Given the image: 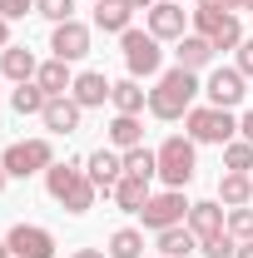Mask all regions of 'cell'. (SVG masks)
<instances>
[{"label":"cell","mask_w":253,"mask_h":258,"mask_svg":"<svg viewBox=\"0 0 253 258\" xmlns=\"http://www.w3.org/2000/svg\"><path fill=\"white\" fill-rule=\"evenodd\" d=\"M45 189H50V199L60 204L65 214H90L95 209V179H90V169H85V159H65V164H50L45 169Z\"/></svg>","instance_id":"6da1fadb"},{"label":"cell","mask_w":253,"mask_h":258,"mask_svg":"<svg viewBox=\"0 0 253 258\" xmlns=\"http://www.w3.org/2000/svg\"><path fill=\"white\" fill-rule=\"evenodd\" d=\"M194 95H204L199 75L184 70V64H174V70L159 75L154 90H149V114H154V119H184L194 109Z\"/></svg>","instance_id":"7a4b0ae2"},{"label":"cell","mask_w":253,"mask_h":258,"mask_svg":"<svg viewBox=\"0 0 253 258\" xmlns=\"http://www.w3.org/2000/svg\"><path fill=\"white\" fill-rule=\"evenodd\" d=\"M154 154H159V179H164V189H184L194 179V169H199V144H194L189 134H169Z\"/></svg>","instance_id":"3957f363"},{"label":"cell","mask_w":253,"mask_h":258,"mask_svg":"<svg viewBox=\"0 0 253 258\" xmlns=\"http://www.w3.org/2000/svg\"><path fill=\"white\" fill-rule=\"evenodd\" d=\"M184 134H189L194 144H228L233 134H238V119H233V109H214V104H194L189 114H184Z\"/></svg>","instance_id":"277c9868"},{"label":"cell","mask_w":253,"mask_h":258,"mask_svg":"<svg viewBox=\"0 0 253 258\" xmlns=\"http://www.w3.org/2000/svg\"><path fill=\"white\" fill-rule=\"evenodd\" d=\"M119 50H124V70L134 80L164 75V40H154L149 30H134V25H129V30L119 35Z\"/></svg>","instance_id":"5b68a950"},{"label":"cell","mask_w":253,"mask_h":258,"mask_svg":"<svg viewBox=\"0 0 253 258\" xmlns=\"http://www.w3.org/2000/svg\"><path fill=\"white\" fill-rule=\"evenodd\" d=\"M5 174L10 179H30V174H45L50 164H55V144L50 139H15V144H5Z\"/></svg>","instance_id":"8992f818"},{"label":"cell","mask_w":253,"mask_h":258,"mask_svg":"<svg viewBox=\"0 0 253 258\" xmlns=\"http://www.w3.org/2000/svg\"><path fill=\"white\" fill-rule=\"evenodd\" d=\"M139 219H144L149 233L179 228L184 219H189V199H184V189H159V194H149V204L139 209Z\"/></svg>","instance_id":"52a82bcc"},{"label":"cell","mask_w":253,"mask_h":258,"mask_svg":"<svg viewBox=\"0 0 253 258\" xmlns=\"http://www.w3.org/2000/svg\"><path fill=\"white\" fill-rule=\"evenodd\" d=\"M204 95H209L214 109H238L243 95H248V80H243L233 64H223V70H214V75L204 80Z\"/></svg>","instance_id":"ba28073f"},{"label":"cell","mask_w":253,"mask_h":258,"mask_svg":"<svg viewBox=\"0 0 253 258\" xmlns=\"http://www.w3.org/2000/svg\"><path fill=\"white\" fill-rule=\"evenodd\" d=\"M5 243H10V253L15 258H55V233L40 224H15L10 233H5Z\"/></svg>","instance_id":"9c48e42d"},{"label":"cell","mask_w":253,"mask_h":258,"mask_svg":"<svg viewBox=\"0 0 253 258\" xmlns=\"http://www.w3.org/2000/svg\"><path fill=\"white\" fill-rule=\"evenodd\" d=\"M144 20H149V35L154 40H184L189 35V15H184L179 0H159L154 10H144Z\"/></svg>","instance_id":"30bf717a"},{"label":"cell","mask_w":253,"mask_h":258,"mask_svg":"<svg viewBox=\"0 0 253 258\" xmlns=\"http://www.w3.org/2000/svg\"><path fill=\"white\" fill-rule=\"evenodd\" d=\"M184 224L194 228L199 243L204 238H219V233H228V209H223L219 199H204V204H189V219Z\"/></svg>","instance_id":"8fae6325"},{"label":"cell","mask_w":253,"mask_h":258,"mask_svg":"<svg viewBox=\"0 0 253 258\" xmlns=\"http://www.w3.org/2000/svg\"><path fill=\"white\" fill-rule=\"evenodd\" d=\"M50 50H55V60H85L90 55V25H80V20H65V25H55V35H50Z\"/></svg>","instance_id":"7c38bea8"},{"label":"cell","mask_w":253,"mask_h":258,"mask_svg":"<svg viewBox=\"0 0 253 258\" xmlns=\"http://www.w3.org/2000/svg\"><path fill=\"white\" fill-rule=\"evenodd\" d=\"M85 169H90V179H95L99 194H114V184L124 179V154H119V149H95V154L85 159Z\"/></svg>","instance_id":"4fadbf2b"},{"label":"cell","mask_w":253,"mask_h":258,"mask_svg":"<svg viewBox=\"0 0 253 258\" xmlns=\"http://www.w3.org/2000/svg\"><path fill=\"white\" fill-rule=\"evenodd\" d=\"M109 90H114V85H109L99 70H80V75H75V85H70V99H75L80 109H99V104L109 99Z\"/></svg>","instance_id":"5bb4252c"},{"label":"cell","mask_w":253,"mask_h":258,"mask_svg":"<svg viewBox=\"0 0 253 258\" xmlns=\"http://www.w3.org/2000/svg\"><path fill=\"white\" fill-rule=\"evenodd\" d=\"M0 75H5L10 85H25V80H35V75H40L35 50H25V45H5V50H0Z\"/></svg>","instance_id":"9a60e30c"},{"label":"cell","mask_w":253,"mask_h":258,"mask_svg":"<svg viewBox=\"0 0 253 258\" xmlns=\"http://www.w3.org/2000/svg\"><path fill=\"white\" fill-rule=\"evenodd\" d=\"M109 104H114V114H144V109H149V90H144L134 75H124V80H114Z\"/></svg>","instance_id":"2e32d148"},{"label":"cell","mask_w":253,"mask_h":258,"mask_svg":"<svg viewBox=\"0 0 253 258\" xmlns=\"http://www.w3.org/2000/svg\"><path fill=\"white\" fill-rule=\"evenodd\" d=\"M40 119H45L50 134H75L80 119H85V109H80L70 95H60V99H50V104H45V114H40Z\"/></svg>","instance_id":"e0dca14e"},{"label":"cell","mask_w":253,"mask_h":258,"mask_svg":"<svg viewBox=\"0 0 253 258\" xmlns=\"http://www.w3.org/2000/svg\"><path fill=\"white\" fill-rule=\"evenodd\" d=\"M174 45H179V50H174V55H179V64H184V70H194V75H199V70H209V60H214V55H219V50H214V40H204V35H184V40H174Z\"/></svg>","instance_id":"ac0fdd59"},{"label":"cell","mask_w":253,"mask_h":258,"mask_svg":"<svg viewBox=\"0 0 253 258\" xmlns=\"http://www.w3.org/2000/svg\"><path fill=\"white\" fill-rule=\"evenodd\" d=\"M35 85H40L50 99L70 95V85H75V70H70V60H45V64H40V75H35Z\"/></svg>","instance_id":"d6986e66"},{"label":"cell","mask_w":253,"mask_h":258,"mask_svg":"<svg viewBox=\"0 0 253 258\" xmlns=\"http://www.w3.org/2000/svg\"><path fill=\"white\" fill-rule=\"evenodd\" d=\"M129 20H134V10H129L124 0H95V30H104V35H124Z\"/></svg>","instance_id":"ffe728a7"},{"label":"cell","mask_w":253,"mask_h":258,"mask_svg":"<svg viewBox=\"0 0 253 258\" xmlns=\"http://www.w3.org/2000/svg\"><path fill=\"white\" fill-rule=\"evenodd\" d=\"M149 179H134V174H124V179H119V184H114V194H109V199H114V209H124V214H139V209H144V204H149Z\"/></svg>","instance_id":"44dd1931"},{"label":"cell","mask_w":253,"mask_h":258,"mask_svg":"<svg viewBox=\"0 0 253 258\" xmlns=\"http://www.w3.org/2000/svg\"><path fill=\"white\" fill-rule=\"evenodd\" d=\"M219 204H223V209H243V204H253V174H233V169H223Z\"/></svg>","instance_id":"7402d4cb"},{"label":"cell","mask_w":253,"mask_h":258,"mask_svg":"<svg viewBox=\"0 0 253 258\" xmlns=\"http://www.w3.org/2000/svg\"><path fill=\"white\" fill-rule=\"evenodd\" d=\"M134 144H144V124H139V114H114L109 119V149H134Z\"/></svg>","instance_id":"603a6c76"},{"label":"cell","mask_w":253,"mask_h":258,"mask_svg":"<svg viewBox=\"0 0 253 258\" xmlns=\"http://www.w3.org/2000/svg\"><path fill=\"white\" fill-rule=\"evenodd\" d=\"M154 243H159V253H169V258H189L194 248H199V238H194V228H189V224L154 233Z\"/></svg>","instance_id":"cb8c5ba5"},{"label":"cell","mask_w":253,"mask_h":258,"mask_svg":"<svg viewBox=\"0 0 253 258\" xmlns=\"http://www.w3.org/2000/svg\"><path fill=\"white\" fill-rule=\"evenodd\" d=\"M45 104H50V95H45L35 80H25V85L10 90V109H15V114H45Z\"/></svg>","instance_id":"d4e9b609"},{"label":"cell","mask_w":253,"mask_h":258,"mask_svg":"<svg viewBox=\"0 0 253 258\" xmlns=\"http://www.w3.org/2000/svg\"><path fill=\"white\" fill-rule=\"evenodd\" d=\"M124 174H134V179H149V184H154V179H159V154H154V149H144V144L124 149Z\"/></svg>","instance_id":"484cf974"},{"label":"cell","mask_w":253,"mask_h":258,"mask_svg":"<svg viewBox=\"0 0 253 258\" xmlns=\"http://www.w3.org/2000/svg\"><path fill=\"white\" fill-rule=\"evenodd\" d=\"M104 253L109 258H144V233H139V228H114Z\"/></svg>","instance_id":"4316f807"},{"label":"cell","mask_w":253,"mask_h":258,"mask_svg":"<svg viewBox=\"0 0 253 258\" xmlns=\"http://www.w3.org/2000/svg\"><path fill=\"white\" fill-rule=\"evenodd\" d=\"M223 169L253 174V144H248V139H228V144H223Z\"/></svg>","instance_id":"83f0119b"},{"label":"cell","mask_w":253,"mask_h":258,"mask_svg":"<svg viewBox=\"0 0 253 258\" xmlns=\"http://www.w3.org/2000/svg\"><path fill=\"white\" fill-rule=\"evenodd\" d=\"M35 15H45L50 25H65L75 20V0H35Z\"/></svg>","instance_id":"f1b7e54d"},{"label":"cell","mask_w":253,"mask_h":258,"mask_svg":"<svg viewBox=\"0 0 253 258\" xmlns=\"http://www.w3.org/2000/svg\"><path fill=\"white\" fill-rule=\"evenodd\" d=\"M199 253H204V258H233V253H238V238H233V233L204 238V243H199Z\"/></svg>","instance_id":"f546056e"},{"label":"cell","mask_w":253,"mask_h":258,"mask_svg":"<svg viewBox=\"0 0 253 258\" xmlns=\"http://www.w3.org/2000/svg\"><path fill=\"white\" fill-rule=\"evenodd\" d=\"M228 233H233L238 243L253 238V209H248V204H243V209H228Z\"/></svg>","instance_id":"4dcf8cb0"},{"label":"cell","mask_w":253,"mask_h":258,"mask_svg":"<svg viewBox=\"0 0 253 258\" xmlns=\"http://www.w3.org/2000/svg\"><path fill=\"white\" fill-rule=\"evenodd\" d=\"M233 70H238L243 80H253V40H243V45L233 50Z\"/></svg>","instance_id":"1f68e13d"},{"label":"cell","mask_w":253,"mask_h":258,"mask_svg":"<svg viewBox=\"0 0 253 258\" xmlns=\"http://www.w3.org/2000/svg\"><path fill=\"white\" fill-rule=\"evenodd\" d=\"M35 10V0H0V15L5 20H20V15H30Z\"/></svg>","instance_id":"d6a6232c"},{"label":"cell","mask_w":253,"mask_h":258,"mask_svg":"<svg viewBox=\"0 0 253 258\" xmlns=\"http://www.w3.org/2000/svg\"><path fill=\"white\" fill-rule=\"evenodd\" d=\"M238 139H248V144H253V109H248V114H238Z\"/></svg>","instance_id":"836d02e7"},{"label":"cell","mask_w":253,"mask_h":258,"mask_svg":"<svg viewBox=\"0 0 253 258\" xmlns=\"http://www.w3.org/2000/svg\"><path fill=\"white\" fill-rule=\"evenodd\" d=\"M70 258H109V253H104V248H75Z\"/></svg>","instance_id":"e575fe53"},{"label":"cell","mask_w":253,"mask_h":258,"mask_svg":"<svg viewBox=\"0 0 253 258\" xmlns=\"http://www.w3.org/2000/svg\"><path fill=\"white\" fill-rule=\"evenodd\" d=\"M5 45H15V40H10V20L0 15V50H5Z\"/></svg>","instance_id":"d590c367"},{"label":"cell","mask_w":253,"mask_h":258,"mask_svg":"<svg viewBox=\"0 0 253 258\" xmlns=\"http://www.w3.org/2000/svg\"><path fill=\"white\" fill-rule=\"evenodd\" d=\"M124 5H129V10H154L159 0H124Z\"/></svg>","instance_id":"8d00e7d4"},{"label":"cell","mask_w":253,"mask_h":258,"mask_svg":"<svg viewBox=\"0 0 253 258\" xmlns=\"http://www.w3.org/2000/svg\"><path fill=\"white\" fill-rule=\"evenodd\" d=\"M233 258H253V238H248V243H238V253H233Z\"/></svg>","instance_id":"74e56055"},{"label":"cell","mask_w":253,"mask_h":258,"mask_svg":"<svg viewBox=\"0 0 253 258\" xmlns=\"http://www.w3.org/2000/svg\"><path fill=\"white\" fill-rule=\"evenodd\" d=\"M223 5H228V10H233V15H238V10H243V0H223Z\"/></svg>","instance_id":"f35d334b"},{"label":"cell","mask_w":253,"mask_h":258,"mask_svg":"<svg viewBox=\"0 0 253 258\" xmlns=\"http://www.w3.org/2000/svg\"><path fill=\"white\" fill-rule=\"evenodd\" d=\"M5 184H10V174H5V164H0V194H5Z\"/></svg>","instance_id":"ab89813d"},{"label":"cell","mask_w":253,"mask_h":258,"mask_svg":"<svg viewBox=\"0 0 253 258\" xmlns=\"http://www.w3.org/2000/svg\"><path fill=\"white\" fill-rule=\"evenodd\" d=\"M0 258H15V253H10V243H5V238H0Z\"/></svg>","instance_id":"60d3db41"},{"label":"cell","mask_w":253,"mask_h":258,"mask_svg":"<svg viewBox=\"0 0 253 258\" xmlns=\"http://www.w3.org/2000/svg\"><path fill=\"white\" fill-rule=\"evenodd\" d=\"M194 5H223V0H194ZM223 10H228V5H223Z\"/></svg>","instance_id":"b9f144b4"},{"label":"cell","mask_w":253,"mask_h":258,"mask_svg":"<svg viewBox=\"0 0 253 258\" xmlns=\"http://www.w3.org/2000/svg\"><path fill=\"white\" fill-rule=\"evenodd\" d=\"M243 10H253V0H243Z\"/></svg>","instance_id":"7bdbcfd3"},{"label":"cell","mask_w":253,"mask_h":258,"mask_svg":"<svg viewBox=\"0 0 253 258\" xmlns=\"http://www.w3.org/2000/svg\"><path fill=\"white\" fill-rule=\"evenodd\" d=\"M0 104H5V95H0Z\"/></svg>","instance_id":"ee69618b"},{"label":"cell","mask_w":253,"mask_h":258,"mask_svg":"<svg viewBox=\"0 0 253 258\" xmlns=\"http://www.w3.org/2000/svg\"><path fill=\"white\" fill-rule=\"evenodd\" d=\"M159 258H169V253H159Z\"/></svg>","instance_id":"f6af8a7d"}]
</instances>
